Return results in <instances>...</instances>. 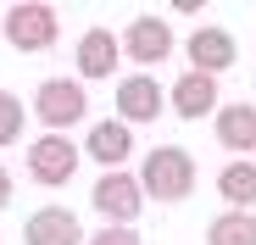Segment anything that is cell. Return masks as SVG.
<instances>
[{"mask_svg": "<svg viewBox=\"0 0 256 245\" xmlns=\"http://www.w3.org/2000/svg\"><path fill=\"white\" fill-rule=\"evenodd\" d=\"M140 190L150 195V200H162V206H178V200H190L195 195V156L184 150V145H156L145 162H140Z\"/></svg>", "mask_w": 256, "mask_h": 245, "instance_id": "1", "label": "cell"}, {"mask_svg": "<svg viewBox=\"0 0 256 245\" xmlns=\"http://www.w3.org/2000/svg\"><path fill=\"white\" fill-rule=\"evenodd\" d=\"M0 34H6V45L34 56V50H50L56 34H62V12L45 6V0H17V6H6V17H0Z\"/></svg>", "mask_w": 256, "mask_h": 245, "instance_id": "2", "label": "cell"}, {"mask_svg": "<svg viewBox=\"0 0 256 245\" xmlns=\"http://www.w3.org/2000/svg\"><path fill=\"white\" fill-rule=\"evenodd\" d=\"M28 112L45 122V134H67L72 122L90 117V90H84L78 78H45V84L34 90V106Z\"/></svg>", "mask_w": 256, "mask_h": 245, "instance_id": "3", "label": "cell"}, {"mask_svg": "<svg viewBox=\"0 0 256 245\" xmlns=\"http://www.w3.org/2000/svg\"><path fill=\"white\" fill-rule=\"evenodd\" d=\"M90 206L100 212V228H134V218H140V206H145V190H140L134 173L117 168V173H100V178H95Z\"/></svg>", "mask_w": 256, "mask_h": 245, "instance_id": "4", "label": "cell"}, {"mask_svg": "<svg viewBox=\"0 0 256 245\" xmlns=\"http://www.w3.org/2000/svg\"><path fill=\"white\" fill-rule=\"evenodd\" d=\"M78 162H84V150H78L67 134H39V140L28 145V178L45 184V190H62V184H72Z\"/></svg>", "mask_w": 256, "mask_h": 245, "instance_id": "5", "label": "cell"}, {"mask_svg": "<svg viewBox=\"0 0 256 245\" xmlns=\"http://www.w3.org/2000/svg\"><path fill=\"white\" fill-rule=\"evenodd\" d=\"M122 56L134 62V67H162L167 56H173V22L167 17H156V12H140L134 22L122 28Z\"/></svg>", "mask_w": 256, "mask_h": 245, "instance_id": "6", "label": "cell"}, {"mask_svg": "<svg viewBox=\"0 0 256 245\" xmlns=\"http://www.w3.org/2000/svg\"><path fill=\"white\" fill-rule=\"evenodd\" d=\"M184 56H190V72H206V78H218V72H228V67L240 62V39H234L223 22H200V28L190 34Z\"/></svg>", "mask_w": 256, "mask_h": 245, "instance_id": "7", "label": "cell"}, {"mask_svg": "<svg viewBox=\"0 0 256 245\" xmlns=\"http://www.w3.org/2000/svg\"><path fill=\"white\" fill-rule=\"evenodd\" d=\"M162 106H167V90L156 84V72H128V78H117V122H156L162 117Z\"/></svg>", "mask_w": 256, "mask_h": 245, "instance_id": "8", "label": "cell"}, {"mask_svg": "<svg viewBox=\"0 0 256 245\" xmlns=\"http://www.w3.org/2000/svg\"><path fill=\"white\" fill-rule=\"evenodd\" d=\"M122 62V45H117V34L112 28H84L78 34V45H72V78L78 84H90V78H112Z\"/></svg>", "mask_w": 256, "mask_h": 245, "instance_id": "9", "label": "cell"}, {"mask_svg": "<svg viewBox=\"0 0 256 245\" xmlns=\"http://www.w3.org/2000/svg\"><path fill=\"white\" fill-rule=\"evenodd\" d=\"M212 128H218V145L234 162H250V150H256V106H245V100L218 106L212 112Z\"/></svg>", "mask_w": 256, "mask_h": 245, "instance_id": "10", "label": "cell"}, {"mask_svg": "<svg viewBox=\"0 0 256 245\" xmlns=\"http://www.w3.org/2000/svg\"><path fill=\"white\" fill-rule=\"evenodd\" d=\"M167 106H173L184 122H195V117H212L223 106V95H218V78H206V72H178L173 78V90H167Z\"/></svg>", "mask_w": 256, "mask_h": 245, "instance_id": "11", "label": "cell"}, {"mask_svg": "<svg viewBox=\"0 0 256 245\" xmlns=\"http://www.w3.org/2000/svg\"><path fill=\"white\" fill-rule=\"evenodd\" d=\"M84 156L90 162H100L106 173H117L128 156H134V128L128 122H117V117H100L90 134H84Z\"/></svg>", "mask_w": 256, "mask_h": 245, "instance_id": "12", "label": "cell"}, {"mask_svg": "<svg viewBox=\"0 0 256 245\" xmlns=\"http://www.w3.org/2000/svg\"><path fill=\"white\" fill-rule=\"evenodd\" d=\"M22 245H84V223L67 206H39L22 223Z\"/></svg>", "mask_w": 256, "mask_h": 245, "instance_id": "13", "label": "cell"}, {"mask_svg": "<svg viewBox=\"0 0 256 245\" xmlns=\"http://www.w3.org/2000/svg\"><path fill=\"white\" fill-rule=\"evenodd\" d=\"M218 195L228 200V212H250L256 206V162H228L218 173Z\"/></svg>", "mask_w": 256, "mask_h": 245, "instance_id": "14", "label": "cell"}, {"mask_svg": "<svg viewBox=\"0 0 256 245\" xmlns=\"http://www.w3.org/2000/svg\"><path fill=\"white\" fill-rule=\"evenodd\" d=\"M206 245H256V212H218L206 228Z\"/></svg>", "mask_w": 256, "mask_h": 245, "instance_id": "15", "label": "cell"}, {"mask_svg": "<svg viewBox=\"0 0 256 245\" xmlns=\"http://www.w3.org/2000/svg\"><path fill=\"white\" fill-rule=\"evenodd\" d=\"M22 122H28V106H22L12 90H0V150L22 140Z\"/></svg>", "mask_w": 256, "mask_h": 245, "instance_id": "16", "label": "cell"}, {"mask_svg": "<svg viewBox=\"0 0 256 245\" xmlns=\"http://www.w3.org/2000/svg\"><path fill=\"white\" fill-rule=\"evenodd\" d=\"M84 245H145V240H140L134 228H100L95 240H84Z\"/></svg>", "mask_w": 256, "mask_h": 245, "instance_id": "17", "label": "cell"}, {"mask_svg": "<svg viewBox=\"0 0 256 245\" xmlns=\"http://www.w3.org/2000/svg\"><path fill=\"white\" fill-rule=\"evenodd\" d=\"M12 200V173H6V162H0V206Z\"/></svg>", "mask_w": 256, "mask_h": 245, "instance_id": "18", "label": "cell"}]
</instances>
